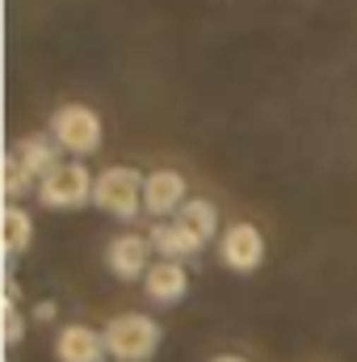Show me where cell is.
<instances>
[{
	"mask_svg": "<svg viewBox=\"0 0 357 362\" xmlns=\"http://www.w3.org/2000/svg\"><path fill=\"white\" fill-rule=\"evenodd\" d=\"M34 189H38V177L17 160V152H8V160H4V194H8V202L25 198V194H34Z\"/></svg>",
	"mask_w": 357,
	"mask_h": 362,
	"instance_id": "obj_14",
	"label": "cell"
},
{
	"mask_svg": "<svg viewBox=\"0 0 357 362\" xmlns=\"http://www.w3.org/2000/svg\"><path fill=\"white\" fill-rule=\"evenodd\" d=\"M143 295L156 303V308H177L181 299L189 295V274L181 262H152V270L143 274Z\"/></svg>",
	"mask_w": 357,
	"mask_h": 362,
	"instance_id": "obj_8",
	"label": "cell"
},
{
	"mask_svg": "<svg viewBox=\"0 0 357 362\" xmlns=\"http://www.w3.org/2000/svg\"><path fill=\"white\" fill-rule=\"evenodd\" d=\"M152 253H156L152 236L122 232V236H114V240L105 245V266H109V274H114V278L135 282V278H143V274L152 270Z\"/></svg>",
	"mask_w": 357,
	"mask_h": 362,
	"instance_id": "obj_6",
	"label": "cell"
},
{
	"mask_svg": "<svg viewBox=\"0 0 357 362\" xmlns=\"http://www.w3.org/2000/svg\"><path fill=\"white\" fill-rule=\"evenodd\" d=\"M13 152H17V160H21V165H25L38 181L63 165V148L55 144V135H51V131H47V135H21Z\"/></svg>",
	"mask_w": 357,
	"mask_h": 362,
	"instance_id": "obj_11",
	"label": "cell"
},
{
	"mask_svg": "<svg viewBox=\"0 0 357 362\" xmlns=\"http://www.w3.org/2000/svg\"><path fill=\"white\" fill-rule=\"evenodd\" d=\"M177 219L189 232H198L202 240H214V236H219V206H214L210 198H189L177 211Z\"/></svg>",
	"mask_w": 357,
	"mask_h": 362,
	"instance_id": "obj_13",
	"label": "cell"
},
{
	"mask_svg": "<svg viewBox=\"0 0 357 362\" xmlns=\"http://www.w3.org/2000/svg\"><path fill=\"white\" fill-rule=\"evenodd\" d=\"M92 185H97V177L80 160H63L55 173L38 181V202L47 211H80L92 202Z\"/></svg>",
	"mask_w": 357,
	"mask_h": 362,
	"instance_id": "obj_4",
	"label": "cell"
},
{
	"mask_svg": "<svg viewBox=\"0 0 357 362\" xmlns=\"http://www.w3.org/2000/svg\"><path fill=\"white\" fill-rule=\"evenodd\" d=\"M143 173L139 169H126V165H109L97 173L92 185V206H101L109 219H122L131 223L139 211H143Z\"/></svg>",
	"mask_w": 357,
	"mask_h": 362,
	"instance_id": "obj_2",
	"label": "cell"
},
{
	"mask_svg": "<svg viewBox=\"0 0 357 362\" xmlns=\"http://www.w3.org/2000/svg\"><path fill=\"white\" fill-rule=\"evenodd\" d=\"M55 358L59 362H109L105 337L89 325H63L55 333Z\"/></svg>",
	"mask_w": 357,
	"mask_h": 362,
	"instance_id": "obj_9",
	"label": "cell"
},
{
	"mask_svg": "<svg viewBox=\"0 0 357 362\" xmlns=\"http://www.w3.org/2000/svg\"><path fill=\"white\" fill-rule=\"evenodd\" d=\"M214 362H248V358H240V354H219Z\"/></svg>",
	"mask_w": 357,
	"mask_h": 362,
	"instance_id": "obj_17",
	"label": "cell"
},
{
	"mask_svg": "<svg viewBox=\"0 0 357 362\" xmlns=\"http://www.w3.org/2000/svg\"><path fill=\"white\" fill-rule=\"evenodd\" d=\"M34 316H38V320H51V316H55V303H38Z\"/></svg>",
	"mask_w": 357,
	"mask_h": 362,
	"instance_id": "obj_16",
	"label": "cell"
},
{
	"mask_svg": "<svg viewBox=\"0 0 357 362\" xmlns=\"http://www.w3.org/2000/svg\"><path fill=\"white\" fill-rule=\"evenodd\" d=\"M189 202V185L177 169H156L143 181V211L156 219H177V211Z\"/></svg>",
	"mask_w": 357,
	"mask_h": 362,
	"instance_id": "obj_7",
	"label": "cell"
},
{
	"mask_svg": "<svg viewBox=\"0 0 357 362\" xmlns=\"http://www.w3.org/2000/svg\"><path fill=\"white\" fill-rule=\"evenodd\" d=\"M101 337L114 362H152L164 341V329L147 312H122L101 329Z\"/></svg>",
	"mask_w": 357,
	"mask_h": 362,
	"instance_id": "obj_1",
	"label": "cell"
},
{
	"mask_svg": "<svg viewBox=\"0 0 357 362\" xmlns=\"http://www.w3.org/2000/svg\"><path fill=\"white\" fill-rule=\"evenodd\" d=\"M219 257H223L227 270H236V274L261 270V262H265V236H261V228L248 223V219L223 228V236H219Z\"/></svg>",
	"mask_w": 357,
	"mask_h": 362,
	"instance_id": "obj_5",
	"label": "cell"
},
{
	"mask_svg": "<svg viewBox=\"0 0 357 362\" xmlns=\"http://www.w3.org/2000/svg\"><path fill=\"white\" fill-rule=\"evenodd\" d=\"M51 135L68 156H92L101 152V114L85 101H68L51 114Z\"/></svg>",
	"mask_w": 357,
	"mask_h": 362,
	"instance_id": "obj_3",
	"label": "cell"
},
{
	"mask_svg": "<svg viewBox=\"0 0 357 362\" xmlns=\"http://www.w3.org/2000/svg\"><path fill=\"white\" fill-rule=\"evenodd\" d=\"M152 245H156V253L164 257V262H189V257H198L202 253V236L198 232H189L181 219H160L156 228H152Z\"/></svg>",
	"mask_w": 357,
	"mask_h": 362,
	"instance_id": "obj_10",
	"label": "cell"
},
{
	"mask_svg": "<svg viewBox=\"0 0 357 362\" xmlns=\"http://www.w3.org/2000/svg\"><path fill=\"white\" fill-rule=\"evenodd\" d=\"M30 245H34V219L17 202H8L4 206V253L8 257H21Z\"/></svg>",
	"mask_w": 357,
	"mask_h": 362,
	"instance_id": "obj_12",
	"label": "cell"
},
{
	"mask_svg": "<svg viewBox=\"0 0 357 362\" xmlns=\"http://www.w3.org/2000/svg\"><path fill=\"white\" fill-rule=\"evenodd\" d=\"M4 337H8V346H17L25 337V316L17 312V303H4Z\"/></svg>",
	"mask_w": 357,
	"mask_h": 362,
	"instance_id": "obj_15",
	"label": "cell"
}]
</instances>
